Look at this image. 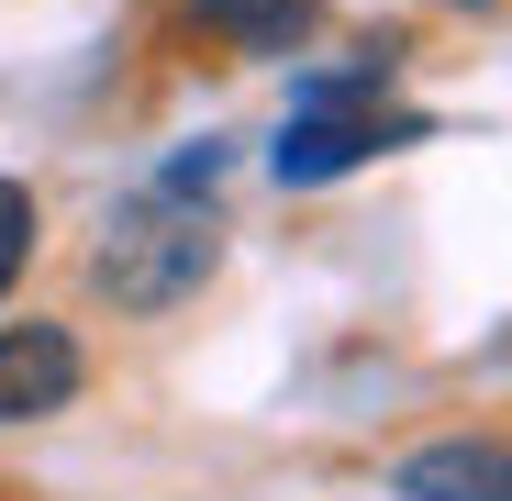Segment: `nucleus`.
I'll return each instance as SVG.
<instances>
[{
	"label": "nucleus",
	"mask_w": 512,
	"mask_h": 501,
	"mask_svg": "<svg viewBox=\"0 0 512 501\" xmlns=\"http://www.w3.org/2000/svg\"><path fill=\"white\" fill-rule=\"evenodd\" d=\"M212 257H223V223H212L190 190H145V201H123V212L101 223L90 279H101V301H123V312H179V301L212 279Z\"/></svg>",
	"instance_id": "nucleus-1"
},
{
	"label": "nucleus",
	"mask_w": 512,
	"mask_h": 501,
	"mask_svg": "<svg viewBox=\"0 0 512 501\" xmlns=\"http://www.w3.org/2000/svg\"><path fill=\"white\" fill-rule=\"evenodd\" d=\"M412 134H435L423 112H390V101H301L290 112V134L268 145V167L290 190H323V179H346V167H368V156H390V145H412Z\"/></svg>",
	"instance_id": "nucleus-2"
},
{
	"label": "nucleus",
	"mask_w": 512,
	"mask_h": 501,
	"mask_svg": "<svg viewBox=\"0 0 512 501\" xmlns=\"http://www.w3.org/2000/svg\"><path fill=\"white\" fill-rule=\"evenodd\" d=\"M190 12H201L212 34H234L245 56H301V45H312V23H323L312 0H190Z\"/></svg>",
	"instance_id": "nucleus-5"
},
{
	"label": "nucleus",
	"mask_w": 512,
	"mask_h": 501,
	"mask_svg": "<svg viewBox=\"0 0 512 501\" xmlns=\"http://www.w3.org/2000/svg\"><path fill=\"white\" fill-rule=\"evenodd\" d=\"M78 334L67 323H0V424H45L56 401H78Z\"/></svg>",
	"instance_id": "nucleus-3"
},
{
	"label": "nucleus",
	"mask_w": 512,
	"mask_h": 501,
	"mask_svg": "<svg viewBox=\"0 0 512 501\" xmlns=\"http://www.w3.org/2000/svg\"><path fill=\"white\" fill-rule=\"evenodd\" d=\"M23 257H34V190H23V179H0V290L23 279Z\"/></svg>",
	"instance_id": "nucleus-6"
},
{
	"label": "nucleus",
	"mask_w": 512,
	"mask_h": 501,
	"mask_svg": "<svg viewBox=\"0 0 512 501\" xmlns=\"http://www.w3.org/2000/svg\"><path fill=\"white\" fill-rule=\"evenodd\" d=\"M457 12H490V0H457Z\"/></svg>",
	"instance_id": "nucleus-7"
},
{
	"label": "nucleus",
	"mask_w": 512,
	"mask_h": 501,
	"mask_svg": "<svg viewBox=\"0 0 512 501\" xmlns=\"http://www.w3.org/2000/svg\"><path fill=\"white\" fill-rule=\"evenodd\" d=\"M401 490L412 501H512V446H479V435L412 446L401 457Z\"/></svg>",
	"instance_id": "nucleus-4"
}]
</instances>
